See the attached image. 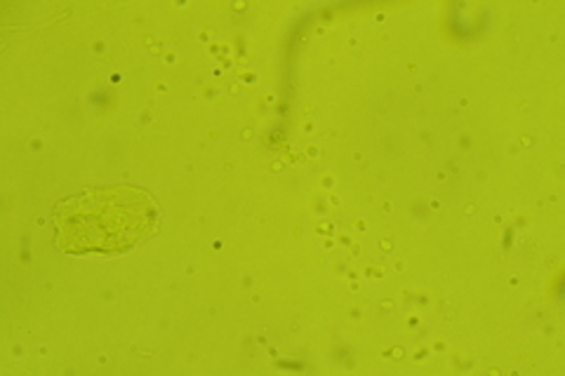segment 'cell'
<instances>
[{
    "label": "cell",
    "mask_w": 565,
    "mask_h": 376,
    "mask_svg": "<svg viewBox=\"0 0 565 376\" xmlns=\"http://www.w3.org/2000/svg\"><path fill=\"white\" fill-rule=\"evenodd\" d=\"M156 222L158 203L145 189H87L57 205V247L66 255H118L145 240Z\"/></svg>",
    "instance_id": "6da1fadb"
}]
</instances>
